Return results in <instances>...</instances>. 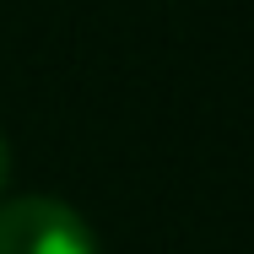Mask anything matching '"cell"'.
Wrapping results in <instances>:
<instances>
[{"instance_id":"6da1fadb","label":"cell","mask_w":254,"mask_h":254,"mask_svg":"<svg viewBox=\"0 0 254 254\" xmlns=\"http://www.w3.org/2000/svg\"><path fill=\"white\" fill-rule=\"evenodd\" d=\"M0 254H98V238L65 200L16 195L0 200Z\"/></svg>"},{"instance_id":"7a4b0ae2","label":"cell","mask_w":254,"mask_h":254,"mask_svg":"<svg viewBox=\"0 0 254 254\" xmlns=\"http://www.w3.org/2000/svg\"><path fill=\"white\" fill-rule=\"evenodd\" d=\"M5 179H11V146H5V135H0V195H5Z\"/></svg>"}]
</instances>
